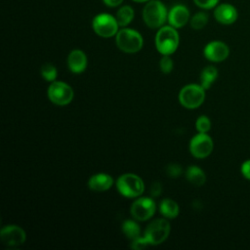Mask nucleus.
<instances>
[{
  "label": "nucleus",
  "instance_id": "0eeeda50",
  "mask_svg": "<svg viewBox=\"0 0 250 250\" xmlns=\"http://www.w3.org/2000/svg\"><path fill=\"white\" fill-rule=\"evenodd\" d=\"M92 26L94 31L101 37L108 38L118 32V22L114 17L108 14H99L93 19Z\"/></svg>",
  "mask_w": 250,
  "mask_h": 250
},
{
  "label": "nucleus",
  "instance_id": "f3484780",
  "mask_svg": "<svg viewBox=\"0 0 250 250\" xmlns=\"http://www.w3.org/2000/svg\"><path fill=\"white\" fill-rule=\"evenodd\" d=\"M186 178L196 187L202 186L206 181L205 173L197 166H189L186 171Z\"/></svg>",
  "mask_w": 250,
  "mask_h": 250
},
{
  "label": "nucleus",
  "instance_id": "a211bd4d",
  "mask_svg": "<svg viewBox=\"0 0 250 250\" xmlns=\"http://www.w3.org/2000/svg\"><path fill=\"white\" fill-rule=\"evenodd\" d=\"M218 77V70L213 65H208L200 73V85L206 90L211 87Z\"/></svg>",
  "mask_w": 250,
  "mask_h": 250
},
{
  "label": "nucleus",
  "instance_id": "7c9ffc66",
  "mask_svg": "<svg viewBox=\"0 0 250 250\" xmlns=\"http://www.w3.org/2000/svg\"><path fill=\"white\" fill-rule=\"evenodd\" d=\"M104 3L108 7H117L119 6L124 0H103Z\"/></svg>",
  "mask_w": 250,
  "mask_h": 250
},
{
  "label": "nucleus",
  "instance_id": "2f4dec72",
  "mask_svg": "<svg viewBox=\"0 0 250 250\" xmlns=\"http://www.w3.org/2000/svg\"><path fill=\"white\" fill-rule=\"evenodd\" d=\"M134 2H138V3H144V2H148L149 0H133Z\"/></svg>",
  "mask_w": 250,
  "mask_h": 250
},
{
  "label": "nucleus",
  "instance_id": "423d86ee",
  "mask_svg": "<svg viewBox=\"0 0 250 250\" xmlns=\"http://www.w3.org/2000/svg\"><path fill=\"white\" fill-rule=\"evenodd\" d=\"M170 233V224L165 219H156L148 224L145 230V237L149 245H158L164 242Z\"/></svg>",
  "mask_w": 250,
  "mask_h": 250
},
{
  "label": "nucleus",
  "instance_id": "2eb2a0df",
  "mask_svg": "<svg viewBox=\"0 0 250 250\" xmlns=\"http://www.w3.org/2000/svg\"><path fill=\"white\" fill-rule=\"evenodd\" d=\"M67 65L73 73H81L87 67V57L81 50H73L67 57Z\"/></svg>",
  "mask_w": 250,
  "mask_h": 250
},
{
  "label": "nucleus",
  "instance_id": "4468645a",
  "mask_svg": "<svg viewBox=\"0 0 250 250\" xmlns=\"http://www.w3.org/2000/svg\"><path fill=\"white\" fill-rule=\"evenodd\" d=\"M214 17L222 24H231L237 20L238 13L231 4L223 3L215 8Z\"/></svg>",
  "mask_w": 250,
  "mask_h": 250
},
{
  "label": "nucleus",
  "instance_id": "5701e85b",
  "mask_svg": "<svg viewBox=\"0 0 250 250\" xmlns=\"http://www.w3.org/2000/svg\"><path fill=\"white\" fill-rule=\"evenodd\" d=\"M41 75L46 81L54 82L57 78L58 71L56 66H54L52 63H45L41 67Z\"/></svg>",
  "mask_w": 250,
  "mask_h": 250
},
{
  "label": "nucleus",
  "instance_id": "b1692460",
  "mask_svg": "<svg viewBox=\"0 0 250 250\" xmlns=\"http://www.w3.org/2000/svg\"><path fill=\"white\" fill-rule=\"evenodd\" d=\"M195 128L198 131V133H207L211 129V121H210V119L207 116H205V115L199 116L196 119Z\"/></svg>",
  "mask_w": 250,
  "mask_h": 250
},
{
  "label": "nucleus",
  "instance_id": "412c9836",
  "mask_svg": "<svg viewBox=\"0 0 250 250\" xmlns=\"http://www.w3.org/2000/svg\"><path fill=\"white\" fill-rule=\"evenodd\" d=\"M122 231L127 238L134 240V239L140 237L141 229L135 221L126 220L122 224Z\"/></svg>",
  "mask_w": 250,
  "mask_h": 250
},
{
  "label": "nucleus",
  "instance_id": "bb28decb",
  "mask_svg": "<svg viewBox=\"0 0 250 250\" xmlns=\"http://www.w3.org/2000/svg\"><path fill=\"white\" fill-rule=\"evenodd\" d=\"M182 167L176 163H171L166 167V173L169 177L177 178L182 174Z\"/></svg>",
  "mask_w": 250,
  "mask_h": 250
},
{
  "label": "nucleus",
  "instance_id": "cd10ccee",
  "mask_svg": "<svg viewBox=\"0 0 250 250\" xmlns=\"http://www.w3.org/2000/svg\"><path fill=\"white\" fill-rule=\"evenodd\" d=\"M194 3L202 9H211L217 6L219 0H193Z\"/></svg>",
  "mask_w": 250,
  "mask_h": 250
},
{
  "label": "nucleus",
  "instance_id": "c85d7f7f",
  "mask_svg": "<svg viewBox=\"0 0 250 250\" xmlns=\"http://www.w3.org/2000/svg\"><path fill=\"white\" fill-rule=\"evenodd\" d=\"M240 170H241V174L243 175V177L250 181V159L246 160L242 163Z\"/></svg>",
  "mask_w": 250,
  "mask_h": 250
},
{
  "label": "nucleus",
  "instance_id": "a878e982",
  "mask_svg": "<svg viewBox=\"0 0 250 250\" xmlns=\"http://www.w3.org/2000/svg\"><path fill=\"white\" fill-rule=\"evenodd\" d=\"M147 246H149V243L147 242V240L146 239L145 236H143V237L140 236V237L132 240V243H131V248L135 249V250H142V249L146 248Z\"/></svg>",
  "mask_w": 250,
  "mask_h": 250
},
{
  "label": "nucleus",
  "instance_id": "1a4fd4ad",
  "mask_svg": "<svg viewBox=\"0 0 250 250\" xmlns=\"http://www.w3.org/2000/svg\"><path fill=\"white\" fill-rule=\"evenodd\" d=\"M190 153L195 158H205L210 155L213 150V141L206 133H198L189 143Z\"/></svg>",
  "mask_w": 250,
  "mask_h": 250
},
{
  "label": "nucleus",
  "instance_id": "4be33fe9",
  "mask_svg": "<svg viewBox=\"0 0 250 250\" xmlns=\"http://www.w3.org/2000/svg\"><path fill=\"white\" fill-rule=\"evenodd\" d=\"M208 22V15L205 12H198L190 19V26L193 29H201Z\"/></svg>",
  "mask_w": 250,
  "mask_h": 250
},
{
  "label": "nucleus",
  "instance_id": "7ed1b4c3",
  "mask_svg": "<svg viewBox=\"0 0 250 250\" xmlns=\"http://www.w3.org/2000/svg\"><path fill=\"white\" fill-rule=\"evenodd\" d=\"M115 42L117 47L128 54L139 52L144 44L142 35L134 29L122 28L118 30L115 35Z\"/></svg>",
  "mask_w": 250,
  "mask_h": 250
},
{
  "label": "nucleus",
  "instance_id": "aec40b11",
  "mask_svg": "<svg viewBox=\"0 0 250 250\" xmlns=\"http://www.w3.org/2000/svg\"><path fill=\"white\" fill-rule=\"evenodd\" d=\"M115 19L119 24V26H126L128 25L134 19V10L131 6L125 5L122 6L116 13Z\"/></svg>",
  "mask_w": 250,
  "mask_h": 250
},
{
  "label": "nucleus",
  "instance_id": "dca6fc26",
  "mask_svg": "<svg viewBox=\"0 0 250 250\" xmlns=\"http://www.w3.org/2000/svg\"><path fill=\"white\" fill-rule=\"evenodd\" d=\"M113 185V179L111 176L100 173L92 176L88 181V187L94 191H104L109 189Z\"/></svg>",
  "mask_w": 250,
  "mask_h": 250
},
{
  "label": "nucleus",
  "instance_id": "f257e3e1",
  "mask_svg": "<svg viewBox=\"0 0 250 250\" xmlns=\"http://www.w3.org/2000/svg\"><path fill=\"white\" fill-rule=\"evenodd\" d=\"M145 23L150 28H160L168 20L167 9L159 0L148 1L143 10Z\"/></svg>",
  "mask_w": 250,
  "mask_h": 250
},
{
  "label": "nucleus",
  "instance_id": "9d476101",
  "mask_svg": "<svg viewBox=\"0 0 250 250\" xmlns=\"http://www.w3.org/2000/svg\"><path fill=\"white\" fill-rule=\"evenodd\" d=\"M131 215L137 221H146L150 219L155 212V203L149 197H140L131 206Z\"/></svg>",
  "mask_w": 250,
  "mask_h": 250
},
{
  "label": "nucleus",
  "instance_id": "c756f323",
  "mask_svg": "<svg viewBox=\"0 0 250 250\" xmlns=\"http://www.w3.org/2000/svg\"><path fill=\"white\" fill-rule=\"evenodd\" d=\"M150 193L152 196H159L161 193V185L159 183H153L150 188Z\"/></svg>",
  "mask_w": 250,
  "mask_h": 250
},
{
  "label": "nucleus",
  "instance_id": "f03ea898",
  "mask_svg": "<svg viewBox=\"0 0 250 250\" xmlns=\"http://www.w3.org/2000/svg\"><path fill=\"white\" fill-rule=\"evenodd\" d=\"M179 34L172 25L161 26L155 35V46L162 55L173 54L179 46Z\"/></svg>",
  "mask_w": 250,
  "mask_h": 250
},
{
  "label": "nucleus",
  "instance_id": "6e6552de",
  "mask_svg": "<svg viewBox=\"0 0 250 250\" xmlns=\"http://www.w3.org/2000/svg\"><path fill=\"white\" fill-rule=\"evenodd\" d=\"M72 88L62 81H54L48 89L50 101L57 105H65L71 103L73 99Z\"/></svg>",
  "mask_w": 250,
  "mask_h": 250
},
{
  "label": "nucleus",
  "instance_id": "f8f14e48",
  "mask_svg": "<svg viewBox=\"0 0 250 250\" xmlns=\"http://www.w3.org/2000/svg\"><path fill=\"white\" fill-rule=\"evenodd\" d=\"M203 52L205 58L210 62H220L229 57V49L222 41H212L205 46Z\"/></svg>",
  "mask_w": 250,
  "mask_h": 250
},
{
  "label": "nucleus",
  "instance_id": "9b49d317",
  "mask_svg": "<svg viewBox=\"0 0 250 250\" xmlns=\"http://www.w3.org/2000/svg\"><path fill=\"white\" fill-rule=\"evenodd\" d=\"M1 241L8 247H18L24 243L26 234L25 231L19 226L9 225L1 229Z\"/></svg>",
  "mask_w": 250,
  "mask_h": 250
},
{
  "label": "nucleus",
  "instance_id": "20e7f679",
  "mask_svg": "<svg viewBox=\"0 0 250 250\" xmlns=\"http://www.w3.org/2000/svg\"><path fill=\"white\" fill-rule=\"evenodd\" d=\"M116 188L120 194L128 198L139 197L145 190V185L143 180L131 173L121 175L116 182Z\"/></svg>",
  "mask_w": 250,
  "mask_h": 250
},
{
  "label": "nucleus",
  "instance_id": "ddd939ff",
  "mask_svg": "<svg viewBox=\"0 0 250 250\" xmlns=\"http://www.w3.org/2000/svg\"><path fill=\"white\" fill-rule=\"evenodd\" d=\"M188 21L189 11L184 5H175L168 12V21L170 25H172L175 28H181L185 26Z\"/></svg>",
  "mask_w": 250,
  "mask_h": 250
},
{
  "label": "nucleus",
  "instance_id": "39448f33",
  "mask_svg": "<svg viewBox=\"0 0 250 250\" xmlns=\"http://www.w3.org/2000/svg\"><path fill=\"white\" fill-rule=\"evenodd\" d=\"M205 100V89L201 85H186L179 93L181 104L187 108L193 109L200 106Z\"/></svg>",
  "mask_w": 250,
  "mask_h": 250
},
{
  "label": "nucleus",
  "instance_id": "6ab92c4d",
  "mask_svg": "<svg viewBox=\"0 0 250 250\" xmlns=\"http://www.w3.org/2000/svg\"><path fill=\"white\" fill-rule=\"evenodd\" d=\"M160 213L167 219H174L179 215V206L176 201L172 199H164L161 201L159 206Z\"/></svg>",
  "mask_w": 250,
  "mask_h": 250
},
{
  "label": "nucleus",
  "instance_id": "393cba45",
  "mask_svg": "<svg viewBox=\"0 0 250 250\" xmlns=\"http://www.w3.org/2000/svg\"><path fill=\"white\" fill-rule=\"evenodd\" d=\"M173 60L169 55H163L160 60V69L163 73H170L173 69Z\"/></svg>",
  "mask_w": 250,
  "mask_h": 250
}]
</instances>
